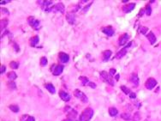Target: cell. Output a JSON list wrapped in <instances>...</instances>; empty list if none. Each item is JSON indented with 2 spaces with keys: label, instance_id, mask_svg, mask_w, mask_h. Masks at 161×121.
<instances>
[{
  "label": "cell",
  "instance_id": "cell-15",
  "mask_svg": "<svg viewBox=\"0 0 161 121\" xmlns=\"http://www.w3.org/2000/svg\"><path fill=\"white\" fill-rule=\"evenodd\" d=\"M111 56V51L110 50H105L103 52V61H107L109 60L110 57Z\"/></svg>",
  "mask_w": 161,
  "mask_h": 121
},
{
  "label": "cell",
  "instance_id": "cell-17",
  "mask_svg": "<svg viewBox=\"0 0 161 121\" xmlns=\"http://www.w3.org/2000/svg\"><path fill=\"white\" fill-rule=\"evenodd\" d=\"M147 38L148 39V40L150 41L151 44H154V43L156 42V40L157 39H156V37H155V35H154V34L153 32H150L148 34H147Z\"/></svg>",
  "mask_w": 161,
  "mask_h": 121
},
{
  "label": "cell",
  "instance_id": "cell-45",
  "mask_svg": "<svg viewBox=\"0 0 161 121\" xmlns=\"http://www.w3.org/2000/svg\"><path fill=\"white\" fill-rule=\"evenodd\" d=\"M127 2H128V0H123V3H127Z\"/></svg>",
  "mask_w": 161,
  "mask_h": 121
},
{
  "label": "cell",
  "instance_id": "cell-23",
  "mask_svg": "<svg viewBox=\"0 0 161 121\" xmlns=\"http://www.w3.org/2000/svg\"><path fill=\"white\" fill-rule=\"evenodd\" d=\"M76 115H77L76 111H75V110H72L70 113H69L68 117H69V119H73L75 118V116H76Z\"/></svg>",
  "mask_w": 161,
  "mask_h": 121
},
{
  "label": "cell",
  "instance_id": "cell-21",
  "mask_svg": "<svg viewBox=\"0 0 161 121\" xmlns=\"http://www.w3.org/2000/svg\"><path fill=\"white\" fill-rule=\"evenodd\" d=\"M118 109L115 108H109V114L111 115V116H112V117L116 116V114H118Z\"/></svg>",
  "mask_w": 161,
  "mask_h": 121
},
{
  "label": "cell",
  "instance_id": "cell-14",
  "mask_svg": "<svg viewBox=\"0 0 161 121\" xmlns=\"http://www.w3.org/2000/svg\"><path fill=\"white\" fill-rule=\"evenodd\" d=\"M53 10H55L56 11H58L60 13H64V5L62 3H58L53 7Z\"/></svg>",
  "mask_w": 161,
  "mask_h": 121
},
{
  "label": "cell",
  "instance_id": "cell-27",
  "mask_svg": "<svg viewBox=\"0 0 161 121\" xmlns=\"http://www.w3.org/2000/svg\"><path fill=\"white\" fill-rule=\"evenodd\" d=\"M9 109L13 111L14 113H18L19 112V106L17 105H10L9 106Z\"/></svg>",
  "mask_w": 161,
  "mask_h": 121
},
{
  "label": "cell",
  "instance_id": "cell-44",
  "mask_svg": "<svg viewBox=\"0 0 161 121\" xmlns=\"http://www.w3.org/2000/svg\"><path fill=\"white\" fill-rule=\"evenodd\" d=\"M63 121H71V119H64V120H63Z\"/></svg>",
  "mask_w": 161,
  "mask_h": 121
},
{
  "label": "cell",
  "instance_id": "cell-8",
  "mask_svg": "<svg viewBox=\"0 0 161 121\" xmlns=\"http://www.w3.org/2000/svg\"><path fill=\"white\" fill-rule=\"evenodd\" d=\"M101 31L107 36H112L114 34V29L111 27H104L101 29Z\"/></svg>",
  "mask_w": 161,
  "mask_h": 121
},
{
  "label": "cell",
  "instance_id": "cell-18",
  "mask_svg": "<svg viewBox=\"0 0 161 121\" xmlns=\"http://www.w3.org/2000/svg\"><path fill=\"white\" fill-rule=\"evenodd\" d=\"M66 19H67V21L70 24H74L75 21V17L72 13H70L66 16Z\"/></svg>",
  "mask_w": 161,
  "mask_h": 121
},
{
  "label": "cell",
  "instance_id": "cell-40",
  "mask_svg": "<svg viewBox=\"0 0 161 121\" xmlns=\"http://www.w3.org/2000/svg\"><path fill=\"white\" fill-rule=\"evenodd\" d=\"M14 45V46H15V49H16V52H19V47H18V46H17V44L16 43H14L13 44Z\"/></svg>",
  "mask_w": 161,
  "mask_h": 121
},
{
  "label": "cell",
  "instance_id": "cell-30",
  "mask_svg": "<svg viewBox=\"0 0 161 121\" xmlns=\"http://www.w3.org/2000/svg\"><path fill=\"white\" fill-rule=\"evenodd\" d=\"M8 22V20H6V19H3L1 20V30H3V29L7 26V23Z\"/></svg>",
  "mask_w": 161,
  "mask_h": 121
},
{
  "label": "cell",
  "instance_id": "cell-25",
  "mask_svg": "<svg viewBox=\"0 0 161 121\" xmlns=\"http://www.w3.org/2000/svg\"><path fill=\"white\" fill-rule=\"evenodd\" d=\"M9 66L11 69H13V70H16V69H17L19 67V64L16 61H12V62H10Z\"/></svg>",
  "mask_w": 161,
  "mask_h": 121
},
{
  "label": "cell",
  "instance_id": "cell-31",
  "mask_svg": "<svg viewBox=\"0 0 161 121\" xmlns=\"http://www.w3.org/2000/svg\"><path fill=\"white\" fill-rule=\"evenodd\" d=\"M8 87L9 89H16V83L13 81H10V82H8Z\"/></svg>",
  "mask_w": 161,
  "mask_h": 121
},
{
  "label": "cell",
  "instance_id": "cell-19",
  "mask_svg": "<svg viewBox=\"0 0 161 121\" xmlns=\"http://www.w3.org/2000/svg\"><path fill=\"white\" fill-rule=\"evenodd\" d=\"M45 87H46V89L51 93V94H55L54 85H52L51 83H46V84H45Z\"/></svg>",
  "mask_w": 161,
  "mask_h": 121
},
{
  "label": "cell",
  "instance_id": "cell-36",
  "mask_svg": "<svg viewBox=\"0 0 161 121\" xmlns=\"http://www.w3.org/2000/svg\"><path fill=\"white\" fill-rule=\"evenodd\" d=\"M129 97L131 98V99H135V98H136V95L135 94V93L131 92V93L129 94Z\"/></svg>",
  "mask_w": 161,
  "mask_h": 121
},
{
  "label": "cell",
  "instance_id": "cell-34",
  "mask_svg": "<svg viewBox=\"0 0 161 121\" xmlns=\"http://www.w3.org/2000/svg\"><path fill=\"white\" fill-rule=\"evenodd\" d=\"M22 121H35V119H34L33 117H32V116H27L26 119L22 120Z\"/></svg>",
  "mask_w": 161,
  "mask_h": 121
},
{
  "label": "cell",
  "instance_id": "cell-38",
  "mask_svg": "<svg viewBox=\"0 0 161 121\" xmlns=\"http://www.w3.org/2000/svg\"><path fill=\"white\" fill-rule=\"evenodd\" d=\"M5 71H6V67L4 66V65H2V66H1V74L4 73Z\"/></svg>",
  "mask_w": 161,
  "mask_h": 121
},
{
  "label": "cell",
  "instance_id": "cell-37",
  "mask_svg": "<svg viewBox=\"0 0 161 121\" xmlns=\"http://www.w3.org/2000/svg\"><path fill=\"white\" fill-rule=\"evenodd\" d=\"M116 70H115V69H111V70H110V75H115L116 74Z\"/></svg>",
  "mask_w": 161,
  "mask_h": 121
},
{
  "label": "cell",
  "instance_id": "cell-42",
  "mask_svg": "<svg viewBox=\"0 0 161 121\" xmlns=\"http://www.w3.org/2000/svg\"><path fill=\"white\" fill-rule=\"evenodd\" d=\"M2 11H3V12H5V13H7V14H9V11H8V10H7L6 9H2Z\"/></svg>",
  "mask_w": 161,
  "mask_h": 121
},
{
  "label": "cell",
  "instance_id": "cell-43",
  "mask_svg": "<svg viewBox=\"0 0 161 121\" xmlns=\"http://www.w3.org/2000/svg\"><path fill=\"white\" fill-rule=\"evenodd\" d=\"M116 81H118V79H119V75H116Z\"/></svg>",
  "mask_w": 161,
  "mask_h": 121
},
{
  "label": "cell",
  "instance_id": "cell-28",
  "mask_svg": "<svg viewBox=\"0 0 161 121\" xmlns=\"http://www.w3.org/2000/svg\"><path fill=\"white\" fill-rule=\"evenodd\" d=\"M47 58L46 57H42L40 58V64L41 66H46V65L47 64Z\"/></svg>",
  "mask_w": 161,
  "mask_h": 121
},
{
  "label": "cell",
  "instance_id": "cell-2",
  "mask_svg": "<svg viewBox=\"0 0 161 121\" xmlns=\"http://www.w3.org/2000/svg\"><path fill=\"white\" fill-rule=\"evenodd\" d=\"M100 77L103 81H104L105 82H106L107 84L109 85H111V86H113L114 85V82H113L112 80V78L111 77V76H110L107 72L105 71H100Z\"/></svg>",
  "mask_w": 161,
  "mask_h": 121
},
{
  "label": "cell",
  "instance_id": "cell-29",
  "mask_svg": "<svg viewBox=\"0 0 161 121\" xmlns=\"http://www.w3.org/2000/svg\"><path fill=\"white\" fill-rule=\"evenodd\" d=\"M121 117L125 120H129L131 119V116H130V113H123L121 115Z\"/></svg>",
  "mask_w": 161,
  "mask_h": 121
},
{
  "label": "cell",
  "instance_id": "cell-10",
  "mask_svg": "<svg viewBox=\"0 0 161 121\" xmlns=\"http://www.w3.org/2000/svg\"><path fill=\"white\" fill-rule=\"evenodd\" d=\"M135 3H129V4H126V5H124L123 7V10L125 13H128V12L132 11V10L135 9Z\"/></svg>",
  "mask_w": 161,
  "mask_h": 121
},
{
  "label": "cell",
  "instance_id": "cell-5",
  "mask_svg": "<svg viewBox=\"0 0 161 121\" xmlns=\"http://www.w3.org/2000/svg\"><path fill=\"white\" fill-rule=\"evenodd\" d=\"M132 43H133V41H130L129 43H128V45H127V46H125L122 50H120L118 53H116V58H123V56H124V55L127 53V49H128V47L131 46Z\"/></svg>",
  "mask_w": 161,
  "mask_h": 121
},
{
  "label": "cell",
  "instance_id": "cell-32",
  "mask_svg": "<svg viewBox=\"0 0 161 121\" xmlns=\"http://www.w3.org/2000/svg\"><path fill=\"white\" fill-rule=\"evenodd\" d=\"M147 30H148V29H147V27H140V32L142 33V34H146V33L147 32Z\"/></svg>",
  "mask_w": 161,
  "mask_h": 121
},
{
  "label": "cell",
  "instance_id": "cell-35",
  "mask_svg": "<svg viewBox=\"0 0 161 121\" xmlns=\"http://www.w3.org/2000/svg\"><path fill=\"white\" fill-rule=\"evenodd\" d=\"M87 85L89 86V87H91L92 89H95L96 88V84L94 83V82H89Z\"/></svg>",
  "mask_w": 161,
  "mask_h": 121
},
{
  "label": "cell",
  "instance_id": "cell-26",
  "mask_svg": "<svg viewBox=\"0 0 161 121\" xmlns=\"http://www.w3.org/2000/svg\"><path fill=\"white\" fill-rule=\"evenodd\" d=\"M121 89L123 90V92L124 93L125 95H129L130 93H131V91H130V89H129V88H127L126 86H121Z\"/></svg>",
  "mask_w": 161,
  "mask_h": 121
},
{
  "label": "cell",
  "instance_id": "cell-3",
  "mask_svg": "<svg viewBox=\"0 0 161 121\" xmlns=\"http://www.w3.org/2000/svg\"><path fill=\"white\" fill-rule=\"evenodd\" d=\"M74 95L76 98L80 99L82 102L87 103L88 101V99H87V96H86V95L84 94V93H82L81 91L79 90V89H75V90L74 91Z\"/></svg>",
  "mask_w": 161,
  "mask_h": 121
},
{
  "label": "cell",
  "instance_id": "cell-9",
  "mask_svg": "<svg viewBox=\"0 0 161 121\" xmlns=\"http://www.w3.org/2000/svg\"><path fill=\"white\" fill-rule=\"evenodd\" d=\"M63 71H64V65H61V64L55 65L54 70L52 71V74L54 76H59L63 72Z\"/></svg>",
  "mask_w": 161,
  "mask_h": 121
},
{
  "label": "cell",
  "instance_id": "cell-41",
  "mask_svg": "<svg viewBox=\"0 0 161 121\" xmlns=\"http://www.w3.org/2000/svg\"><path fill=\"white\" fill-rule=\"evenodd\" d=\"M10 1H0V3L1 4H4V3H9Z\"/></svg>",
  "mask_w": 161,
  "mask_h": 121
},
{
  "label": "cell",
  "instance_id": "cell-24",
  "mask_svg": "<svg viewBox=\"0 0 161 121\" xmlns=\"http://www.w3.org/2000/svg\"><path fill=\"white\" fill-rule=\"evenodd\" d=\"M79 79H80V80L81 81L82 85H83V86H86L89 82L88 78L86 77H79Z\"/></svg>",
  "mask_w": 161,
  "mask_h": 121
},
{
  "label": "cell",
  "instance_id": "cell-11",
  "mask_svg": "<svg viewBox=\"0 0 161 121\" xmlns=\"http://www.w3.org/2000/svg\"><path fill=\"white\" fill-rule=\"evenodd\" d=\"M58 57H59V59L62 63H67V62L70 60V57H69V55L65 53H60L59 55H58Z\"/></svg>",
  "mask_w": 161,
  "mask_h": 121
},
{
  "label": "cell",
  "instance_id": "cell-4",
  "mask_svg": "<svg viewBox=\"0 0 161 121\" xmlns=\"http://www.w3.org/2000/svg\"><path fill=\"white\" fill-rule=\"evenodd\" d=\"M157 85V81L154 78L150 77L147 80V82H145V87L147 89H153L155 86Z\"/></svg>",
  "mask_w": 161,
  "mask_h": 121
},
{
  "label": "cell",
  "instance_id": "cell-33",
  "mask_svg": "<svg viewBox=\"0 0 161 121\" xmlns=\"http://www.w3.org/2000/svg\"><path fill=\"white\" fill-rule=\"evenodd\" d=\"M151 13H152V9H151L150 5L148 4V5H147V7H146V14L147 16H150Z\"/></svg>",
  "mask_w": 161,
  "mask_h": 121
},
{
  "label": "cell",
  "instance_id": "cell-6",
  "mask_svg": "<svg viewBox=\"0 0 161 121\" xmlns=\"http://www.w3.org/2000/svg\"><path fill=\"white\" fill-rule=\"evenodd\" d=\"M28 22L31 26H32L33 29H39V27H40V21H38L37 19H35L34 17L33 16H30L29 18H28Z\"/></svg>",
  "mask_w": 161,
  "mask_h": 121
},
{
  "label": "cell",
  "instance_id": "cell-20",
  "mask_svg": "<svg viewBox=\"0 0 161 121\" xmlns=\"http://www.w3.org/2000/svg\"><path fill=\"white\" fill-rule=\"evenodd\" d=\"M39 40H40V39H39V36H37V35H35V36H33L32 39L30 40V44H31V46H35L36 44H38L39 43Z\"/></svg>",
  "mask_w": 161,
  "mask_h": 121
},
{
  "label": "cell",
  "instance_id": "cell-39",
  "mask_svg": "<svg viewBox=\"0 0 161 121\" xmlns=\"http://www.w3.org/2000/svg\"><path fill=\"white\" fill-rule=\"evenodd\" d=\"M144 11H145V10H144V9H140V12H139V14H138V16H142L143 14H144Z\"/></svg>",
  "mask_w": 161,
  "mask_h": 121
},
{
  "label": "cell",
  "instance_id": "cell-22",
  "mask_svg": "<svg viewBox=\"0 0 161 121\" xmlns=\"http://www.w3.org/2000/svg\"><path fill=\"white\" fill-rule=\"evenodd\" d=\"M7 77H8V78L10 79V80H15V79L17 77V76H16L15 71H10L7 74Z\"/></svg>",
  "mask_w": 161,
  "mask_h": 121
},
{
  "label": "cell",
  "instance_id": "cell-13",
  "mask_svg": "<svg viewBox=\"0 0 161 121\" xmlns=\"http://www.w3.org/2000/svg\"><path fill=\"white\" fill-rule=\"evenodd\" d=\"M38 3L41 5L44 10H47V9H49V6L52 4V1H39Z\"/></svg>",
  "mask_w": 161,
  "mask_h": 121
},
{
  "label": "cell",
  "instance_id": "cell-7",
  "mask_svg": "<svg viewBox=\"0 0 161 121\" xmlns=\"http://www.w3.org/2000/svg\"><path fill=\"white\" fill-rule=\"evenodd\" d=\"M129 35L128 34H123V35L120 36L119 38V40H118V44L120 45V46H124V45L127 43V41L129 40Z\"/></svg>",
  "mask_w": 161,
  "mask_h": 121
},
{
  "label": "cell",
  "instance_id": "cell-16",
  "mask_svg": "<svg viewBox=\"0 0 161 121\" xmlns=\"http://www.w3.org/2000/svg\"><path fill=\"white\" fill-rule=\"evenodd\" d=\"M130 81H131L134 85L135 86H138L139 85V78H138V76L137 74H132L131 75V78H130Z\"/></svg>",
  "mask_w": 161,
  "mask_h": 121
},
{
  "label": "cell",
  "instance_id": "cell-1",
  "mask_svg": "<svg viewBox=\"0 0 161 121\" xmlns=\"http://www.w3.org/2000/svg\"><path fill=\"white\" fill-rule=\"evenodd\" d=\"M92 115H94V110L90 108H87L81 113L79 121H89L92 117Z\"/></svg>",
  "mask_w": 161,
  "mask_h": 121
},
{
  "label": "cell",
  "instance_id": "cell-12",
  "mask_svg": "<svg viewBox=\"0 0 161 121\" xmlns=\"http://www.w3.org/2000/svg\"><path fill=\"white\" fill-rule=\"evenodd\" d=\"M59 96L61 97V99L64 101H69L70 100V95L68 94V93L64 92L63 90L59 91Z\"/></svg>",
  "mask_w": 161,
  "mask_h": 121
}]
</instances>
